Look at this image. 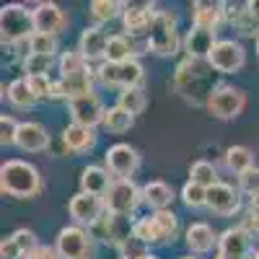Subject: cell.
<instances>
[{"label":"cell","mask_w":259,"mask_h":259,"mask_svg":"<svg viewBox=\"0 0 259 259\" xmlns=\"http://www.w3.org/2000/svg\"><path fill=\"white\" fill-rule=\"evenodd\" d=\"M50 68H52V57L50 55H34V52H29L24 57V73H26V78L47 75Z\"/></svg>","instance_id":"d6a6232c"},{"label":"cell","mask_w":259,"mask_h":259,"mask_svg":"<svg viewBox=\"0 0 259 259\" xmlns=\"http://www.w3.org/2000/svg\"><path fill=\"white\" fill-rule=\"evenodd\" d=\"M246 106V96L241 89H233L228 83H218V89L212 91L210 101H207V109L212 117L218 119H236Z\"/></svg>","instance_id":"ba28073f"},{"label":"cell","mask_w":259,"mask_h":259,"mask_svg":"<svg viewBox=\"0 0 259 259\" xmlns=\"http://www.w3.org/2000/svg\"><path fill=\"white\" fill-rule=\"evenodd\" d=\"M145 104H148V99H145V91L140 89H122L119 91V99H117V106H122L124 112H130V114H140L143 109H145Z\"/></svg>","instance_id":"4dcf8cb0"},{"label":"cell","mask_w":259,"mask_h":259,"mask_svg":"<svg viewBox=\"0 0 259 259\" xmlns=\"http://www.w3.org/2000/svg\"><path fill=\"white\" fill-rule=\"evenodd\" d=\"M140 200H143V189H138L133 179H114V184L104 197V205L106 212L114 215V218H127L130 212H135Z\"/></svg>","instance_id":"5b68a950"},{"label":"cell","mask_w":259,"mask_h":259,"mask_svg":"<svg viewBox=\"0 0 259 259\" xmlns=\"http://www.w3.org/2000/svg\"><path fill=\"white\" fill-rule=\"evenodd\" d=\"M179 47L177 36V18L168 11H153L148 26V50L153 55H174Z\"/></svg>","instance_id":"277c9868"},{"label":"cell","mask_w":259,"mask_h":259,"mask_svg":"<svg viewBox=\"0 0 259 259\" xmlns=\"http://www.w3.org/2000/svg\"><path fill=\"white\" fill-rule=\"evenodd\" d=\"M236 29H239V34H244V36H259V18L249 11V6L241 13V18L236 21Z\"/></svg>","instance_id":"60d3db41"},{"label":"cell","mask_w":259,"mask_h":259,"mask_svg":"<svg viewBox=\"0 0 259 259\" xmlns=\"http://www.w3.org/2000/svg\"><path fill=\"white\" fill-rule=\"evenodd\" d=\"M244 11H246V3H223V18H228L231 24H236Z\"/></svg>","instance_id":"f6af8a7d"},{"label":"cell","mask_w":259,"mask_h":259,"mask_svg":"<svg viewBox=\"0 0 259 259\" xmlns=\"http://www.w3.org/2000/svg\"><path fill=\"white\" fill-rule=\"evenodd\" d=\"M251 256H254V254H251ZM251 256H221V254H218V259H251Z\"/></svg>","instance_id":"f907efd6"},{"label":"cell","mask_w":259,"mask_h":259,"mask_svg":"<svg viewBox=\"0 0 259 259\" xmlns=\"http://www.w3.org/2000/svg\"><path fill=\"white\" fill-rule=\"evenodd\" d=\"M133 236H135V239H140V241H145V244H163V233H161V228L156 226L153 215L135 221V223H133Z\"/></svg>","instance_id":"f1b7e54d"},{"label":"cell","mask_w":259,"mask_h":259,"mask_svg":"<svg viewBox=\"0 0 259 259\" xmlns=\"http://www.w3.org/2000/svg\"><path fill=\"white\" fill-rule=\"evenodd\" d=\"M221 18H223V3H207V0L192 3V26H202V29L215 31Z\"/></svg>","instance_id":"7402d4cb"},{"label":"cell","mask_w":259,"mask_h":259,"mask_svg":"<svg viewBox=\"0 0 259 259\" xmlns=\"http://www.w3.org/2000/svg\"><path fill=\"white\" fill-rule=\"evenodd\" d=\"M182 200L187 207H207V189L200 187V184H194V182H187L182 187Z\"/></svg>","instance_id":"e575fe53"},{"label":"cell","mask_w":259,"mask_h":259,"mask_svg":"<svg viewBox=\"0 0 259 259\" xmlns=\"http://www.w3.org/2000/svg\"><path fill=\"white\" fill-rule=\"evenodd\" d=\"M246 6H249V11L259 18V0H251V3H246Z\"/></svg>","instance_id":"c3c4849f"},{"label":"cell","mask_w":259,"mask_h":259,"mask_svg":"<svg viewBox=\"0 0 259 259\" xmlns=\"http://www.w3.org/2000/svg\"><path fill=\"white\" fill-rule=\"evenodd\" d=\"M122 18H124V29L130 34H148L153 11H150V6H127Z\"/></svg>","instance_id":"d4e9b609"},{"label":"cell","mask_w":259,"mask_h":259,"mask_svg":"<svg viewBox=\"0 0 259 259\" xmlns=\"http://www.w3.org/2000/svg\"><path fill=\"white\" fill-rule=\"evenodd\" d=\"M29 85L36 99H52L55 94V80H50V75H36V78H29Z\"/></svg>","instance_id":"f35d334b"},{"label":"cell","mask_w":259,"mask_h":259,"mask_svg":"<svg viewBox=\"0 0 259 259\" xmlns=\"http://www.w3.org/2000/svg\"><path fill=\"white\" fill-rule=\"evenodd\" d=\"M251 259H259V249H256V251H254V256H251Z\"/></svg>","instance_id":"816d5d0a"},{"label":"cell","mask_w":259,"mask_h":259,"mask_svg":"<svg viewBox=\"0 0 259 259\" xmlns=\"http://www.w3.org/2000/svg\"><path fill=\"white\" fill-rule=\"evenodd\" d=\"M249 246H251V233L244 226L226 228L218 236V254L221 256H251Z\"/></svg>","instance_id":"4fadbf2b"},{"label":"cell","mask_w":259,"mask_h":259,"mask_svg":"<svg viewBox=\"0 0 259 259\" xmlns=\"http://www.w3.org/2000/svg\"><path fill=\"white\" fill-rule=\"evenodd\" d=\"M251 210H259V192L251 197Z\"/></svg>","instance_id":"681fc988"},{"label":"cell","mask_w":259,"mask_h":259,"mask_svg":"<svg viewBox=\"0 0 259 259\" xmlns=\"http://www.w3.org/2000/svg\"><path fill=\"white\" fill-rule=\"evenodd\" d=\"M138 50H135V41L130 39L127 34H114L109 39V47H106V62H130V60H135Z\"/></svg>","instance_id":"cb8c5ba5"},{"label":"cell","mask_w":259,"mask_h":259,"mask_svg":"<svg viewBox=\"0 0 259 259\" xmlns=\"http://www.w3.org/2000/svg\"><path fill=\"white\" fill-rule=\"evenodd\" d=\"M55 50H57V39L50 34H34L29 39V52H34V55H50L52 57Z\"/></svg>","instance_id":"8d00e7d4"},{"label":"cell","mask_w":259,"mask_h":259,"mask_svg":"<svg viewBox=\"0 0 259 259\" xmlns=\"http://www.w3.org/2000/svg\"><path fill=\"white\" fill-rule=\"evenodd\" d=\"M145 259H158V256H153V254H148V256H145Z\"/></svg>","instance_id":"f5cc1de1"},{"label":"cell","mask_w":259,"mask_h":259,"mask_svg":"<svg viewBox=\"0 0 259 259\" xmlns=\"http://www.w3.org/2000/svg\"><path fill=\"white\" fill-rule=\"evenodd\" d=\"M226 166L233 171V174H246L249 168H254V153L246 145H231L226 150Z\"/></svg>","instance_id":"484cf974"},{"label":"cell","mask_w":259,"mask_h":259,"mask_svg":"<svg viewBox=\"0 0 259 259\" xmlns=\"http://www.w3.org/2000/svg\"><path fill=\"white\" fill-rule=\"evenodd\" d=\"M26 259H60V254L52 246H36L31 254H26Z\"/></svg>","instance_id":"bcb514c9"},{"label":"cell","mask_w":259,"mask_h":259,"mask_svg":"<svg viewBox=\"0 0 259 259\" xmlns=\"http://www.w3.org/2000/svg\"><path fill=\"white\" fill-rule=\"evenodd\" d=\"M89 68V60L80 55V50H68L62 57H60V78L62 75H73V73H80Z\"/></svg>","instance_id":"836d02e7"},{"label":"cell","mask_w":259,"mask_h":259,"mask_svg":"<svg viewBox=\"0 0 259 259\" xmlns=\"http://www.w3.org/2000/svg\"><path fill=\"white\" fill-rule=\"evenodd\" d=\"M13 241L21 246L24 256H26V254H31V251L39 246V241H36V233H34V231H29V228H18V231L13 233Z\"/></svg>","instance_id":"b9f144b4"},{"label":"cell","mask_w":259,"mask_h":259,"mask_svg":"<svg viewBox=\"0 0 259 259\" xmlns=\"http://www.w3.org/2000/svg\"><path fill=\"white\" fill-rule=\"evenodd\" d=\"M96 78L104 85H119V89H138L145 78V70L138 60H130V62H101L96 68Z\"/></svg>","instance_id":"8992f818"},{"label":"cell","mask_w":259,"mask_h":259,"mask_svg":"<svg viewBox=\"0 0 259 259\" xmlns=\"http://www.w3.org/2000/svg\"><path fill=\"white\" fill-rule=\"evenodd\" d=\"M122 249V259H145L150 251H148V244L135 239V236H130V239L119 246Z\"/></svg>","instance_id":"74e56055"},{"label":"cell","mask_w":259,"mask_h":259,"mask_svg":"<svg viewBox=\"0 0 259 259\" xmlns=\"http://www.w3.org/2000/svg\"><path fill=\"white\" fill-rule=\"evenodd\" d=\"M109 34H106L101 26H89V29H83V34H80V55L85 57V60H101V57H106V47H109Z\"/></svg>","instance_id":"ac0fdd59"},{"label":"cell","mask_w":259,"mask_h":259,"mask_svg":"<svg viewBox=\"0 0 259 259\" xmlns=\"http://www.w3.org/2000/svg\"><path fill=\"white\" fill-rule=\"evenodd\" d=\"M112 184L114 182L109 177V168L89 166V168H83V174H80V192L96 194V197H106V192H109Z\"/></svg>","instance_id":"44dd1931"},{"label":"cell","mask_w":259,"mask_h":259,"mask_svg":"<svg viewBox=\"0 0 259 259\" xmlns=\"http://www.w3.org/2000/svg\"><path fill=\"white\" fill-rule=\"evenodd\" d=\"M0 189L8 197L31 200L41 192V177L31 163L13 158V161H6L0 166Z\"/></svg>","instance_id":"7a4b0ae2"},{"label":"cell","mask_w":259,"mask_h":259,"mask_svg":"<svg viewBox=\"0 0 259 259\" xmlns=\"http://www.w3.org/2000/svg\"><path fill=\"white\" fill-rule=\"evenodd\" d=\"M0 31H3V45H18V41H29L36 29H34V16L26 11V6L11 3L0 11Z\"/></svg>","instance_id":"3957f363"},{"label":"cell","mask_w":259,"mask_h":259,"mask_svg":"<svg viewBox=\"0 0 259 259\" xmlns=\"http://www.w3.org/2000/svg\"><path fill=\"white\" fill-rule=\"evenodd\" d=\"M179 259H194V256H179Z\"/></svg>","instance_id":"db71d44e"},{"label":"cell","mask_w":259,"mask_h":259,"mask_svg":"<svg viewBox=\"0 0 259 259\" xmlns=\"http://www.w3.org/2000/svg\"><path fill=\"white\" fill-rule=\"evenodd\" d=\"M171 200H174V189H171L166 182H148L143 187V202L148 207H153L156 212L158 210H168Z\"/></svg>","instance_id":"603a6c76"},{"label":"cell","mask_w":259,"mask_h":259,"mask_svg":"<svg viewBox=\"0 0 259 259\" xmlns=\"http://www.w3.org/2000/svg\"><path fill=\"white\" fill-rule=\"evenodd\" d=\"M212 68H210V62L207 60H192L187 57L177 73H174V89L187 99V101H194V104H200V101H210L212 91L218 89V85H212Z\"/></svg>","instance_id":"6da1fadb"},{"label":"cell","mask_w":259,"mask_h":259,"mask_svg":"<svg viewBox=\"0 0 259 259\" xmlns=\"http://www.w3.org/2000/svg\"><path fill=\"white\" fill-rule=\"evenodd\" d=\"M207 207L218 215H233L236 210L241 207V197H239V189H233L231 184L218 182L215 187L207 189Z\"/></svg>","instance_id":"5bb4252c"},{"label":"cell","mask_w":259,"mask_h":259,"mask_svg":"<svg viewBox=\"0 0 259 259\" xmlns=\"http://www.w3.org/2000/svg\"><path fill=\"white\" fill-rule=\"evenodd\" d=\"M18 124L11 114H3L0 117V143L3 145H13L16 143V135H18Z\"/></svg>","instance_id":"ab89813d"},{"label":"cell","mask_w":259,"mask_h":259,"mask_svg":"<svg viewBox=\"0 0 259 259\" xmlns=\"http://www.w3.org/2000/svg\"><path fill=\"white\" fill-rule=\"evenodd\" d=\"M189 182L210 189V187L218 184V171H215V166L210 161H194L192 168H189Z\"/></svg>","instance_id":"f546056e"},{"label":"cell","mask_w":259,"mask_h":259,"mask_svg":"<svg viewBox=\"0 0 259 259\" xmlns=\"http://www.w3.org/2000/svg\"><path fill=\"white\" fill-rule=\"evenodd\" d=\"M31 16H34V29H36V34H50V36H55V34L62 31V26H65V13H62V8H60L57 3H39V6L31 11Z\"/></svg>","instance_id":"9a60e30c"},{"label":"cell","mask_w":259,"mask_h":259,"mask_svg":"<svg viewBox=\"0 0 259 259\" xmlns=\"http://www.w3.org/2000/svg\"><path fill=\"white\" fill-rule=\"evenodd\" d=\"M106 168H109V174L117 177V179H130L138 171L140 166V153L130 145V143H117L106 150Z\"/></svg>","instance_id":"30bf717a"},{"label":"cell","mask_w":259,"mask_h":259,"mask_svg":"<svg viewBox=\"0 0 259 259\" xmlns=\"http://www.w3.org/2000/svg\"><path fill=\"white\" fill-rule=\"evenodd\" d=\"M218 45L215 39V31L212 29H202V26H192L187 31V39H184V50L192 60H207Z\"/></svg>","instance_id":"e0dca14e"},{"label":"cell","mask_w":259,"mask_h":259,"mask_svg":"<svg viewBox=\"0 0 259 259\" xmlns=\"http://www.w3.org/2000/svg\"><path fill=\"white\" fill-rule=\"evenodd\" d=\"M210 68L215 73H236L244 68L246 62V50L239 45V41L233 39H218V45H215L212 55L207 57Z\"/></svg>","instance_id":"9c48e42d"},{"label":"cell","mask_w":259,"mask_h":259,"mask_svg":"<svg viewBox=\"0 0 259 259\" xmlns=\"http://www.w3.org/2000/svg\"><path fill=\"white\" fill-rule=\"evenodd\" d=\"M184 241L194 254H207L212 251V246H218V236L207 223H192L184 233Z\"/></svg>","instance_id":"ffe728a7"},{"label":"cell","mask_w":259,"mask_h":259,"mask_svg":"<svg viewBox=\"0 0 259 259\" xmlns=\"http://www.w3.org/2000/svg\"><path fill=\"white\" fill-rule=\"evenodd\" d=\"M55 249L60 259H91L94 241H91V233L83 226H68L57 233Z\"/></svg>","instance_id":"52a82bcc"},{"label":"cell","mask_w":259,"mask_h":259,"mask_svg":"<svg viewBox=\"0 0 259 259\" xmlns=\"http://www.w3.org/2000/svg\"><path fill=\"white\" fill-rule=\"evenodd\" d=\"M62 145L70 150V153H85L96 145V135L91 127L83 124H68L62 130Z\"/></svg>","instance_id":"d6986e66"},{"label":"cell","mask_w":259,"mask_h":259,"mask_svg":"<svg viewBox=\"0 0 259 259\" xmlns=\"http://www.w3.org/2000/svg\"><path fill=\"white\" fill-rule=\"evenodd\" d=\"M16 145L26 153H41L50 145V135L45 124L39 122H21L18 124V135H16Z\"/></svg>","instance_id":"2e32d148"},{"label":"cell","mask_w":259,"mask_h":259,"mask_svg":"<svg viewBox=\"0 0 259 259\" xmlns=\"http://www.w3.org/2000/svg\"><path fill=\"white\" fill-rule=\"evenodd\" d=\"M104 210H106L104 197H96L89 192H78L70 200V215L78 226H99Z\"/></svg>","instance_id":"8fae6325"},{"label":"cell","mask_w":259,"mask_h":259,"mask_svg":"<svg viewBox=\"0 0 259 259\" xmlns=\"http://www.w3.org/2000/svg\"><path fill=\"white\" fill-rule=\"evenodd\" d=\"M0 259H24V251L13 241V236L3 239V244H0Z\"/></svg>","instance_id":"ee69618b"},{"label":"cell","mask_w":259,"mask_h":259,"mask_svg":"<svg viewBox=\"0 0 259 259\" xmlns=\"http://www.w3.org/2000/svg\"><path fill=\"white\" fill-rule=\"evenodd\" d=\"M104 104L99 101L96 94H89V96H80V99H73L70 101V117H73V124H83V127H96L99 122H104Z\"/></svg>","instance_id":"7c38bea8"},{"label":"cell","mask_w":259,"mask_h":259,"mask_svg":"<svg viewBox=\"0 0 259 259\" xmlns=\"http://www.w3.org/2000/svg\"><path fill=\"white\" fill-rule=\"evenodd\" d=\"M244 228H246L249 233H259V210H251V212L246 215Z\"/></svg>","instance_id":"7dc6e473"},{"label":"cell","mask_w":259,"mask_h":259,"mask_svg":"<svg viewBox=\"0 0 259 259\" xmlns=\"http://www.w3.org/2000/svg\"><path fill=\"white\" fill-rule=\"evenodd\" d=\"M124 3H117V0H94L91 3V16L104 24V21H114L119 13H124Z\"/></svg>","instance_id":"1f68e13d"},{"label":"cell","mask_w":259,"mask_h":259,"mask_svg":"<svg viewBox=\"0 0 259 259\" xmlns=\"http://www.w3.org/2000/svg\"><path fill=\"white\" fill-rule=\"evenodd\" d=\"M106 130H109V133H127L130 127L135 124V117L130 114V112H124L122 106H109V109H106V114H104V122H101Z\"/></svg>","instance_id":"83f0119b"},{"label":"cell","mask_w":259,"mask_h":259,"mask_svg":"<svg viewBox=\"0 0 259 259\" xmlns=\"http://www.w3.org/2000/svg\"><path fill=\"white\" fill-rule=\"evenodd\" d=\"M153 221H156V226L161 228V233H163V241H168V239H174L177 236V231H179V218L171 210H158V212H153Z\"/></svg>","instance_id":"d590c367"},{"label":"cell","mask_w":259,"mask_h":259,"mask_svg":"<svg viewBox=\"0 0 259 259\" xmlns=\"http://www.w3.org/2000/svg\"><path fill=\"white\" fill-rule=\"evenodd\" d=\"M8 101L13 106H18V109H29V106H34L39 101L31 91V85H29V78H16L8 85Z\"/></svg>","instance_id":"4316f807"},{"label":"cell","mask_w":259,"mask_h":259,"mask_svg":"<svg viewBox=\"0 0 259 259\" xmlns=\"http://www.w3.org/2000/svg\"><path fill=\"white\" fill-rule=\"evenodd\" d=\"M239 187H241L244 192H249L251 197L259 192V168H256V166H254V168H249L246 174H241V177H239Z\"/></svg>","instance_id":"7bdbcfd3"}]
</instances>
